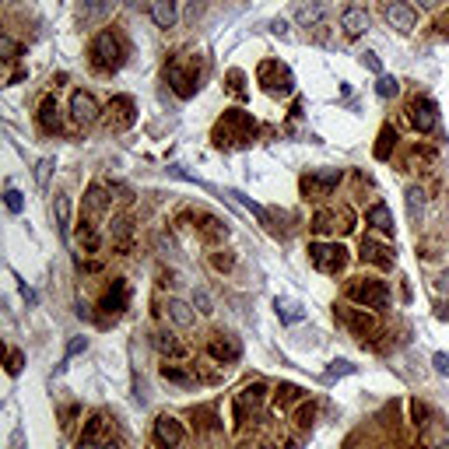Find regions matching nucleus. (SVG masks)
<instances>
[{
  "mask_svg": "<svg viewBox=\"0 0 449 449\" xmlns=\"http://www.w3.org/2000/svg\"><path fill=\"white\" fill-rule=\"evenodd\" d=\"M260 134L257 119L243 109H225V116L214 123V144L218 148H246Z\"/></svg>",
  "mask_w": 449,
  "mask_h": 449,
  "instance_id": "f257e3e1",
  "label": "nucleus"
},
{
  "mask_svg": "<svg viewBox=\"0 0 449 449\" xmlns=\"http://www.w3.org/2000/svg\"><path fill=\"white\" fill-rule=\"evenodd\" d=\"M200 74H204V64H200V57H193V53L173 57L169 67H165V81H169V88L176 91L180 98H193V95H197Z\"/></svg>",
  "mask_w": 449,
  "mask_h": 449,
  "instance_id": "f03ea898",
  "label": "nucleus"
},
{
  "mask_svg": "<svg viewBox=\"0 0 449 449\" xmlns=\"http://www.w3.org/2000/svg\"><path fill=\"white\" fill-rule=\"evenodd\" d=\"M127 60V39L119 32H98L91 42V67L98 74H116Z\"/></svg>",
  "mask_w": 449,
  "mask_h": 449,
  "instance_id": "7ed1b4c3",
  "label": "nucleus"
},
{
  "mask_svg": "<svg viewBox=\"0 0 449 449\" xmlns=\"http://www.w3.org/2000/svg\"><path fill=\"white\" fill-rule=\"evenodd\" d=\"M344 295H348L351 302L365 305V309H383V305L390 302V288H386V281H379V277H351L348 288H344Z\"/></svg>",
  "mask_w": 449,
  "mask_h": 449,
  "instance_id": "20e7f679",
  "label": "nucleus"
},
{
  "mask_svg": "<svg viewBox=\"0 0 449 449\" xmlns=\"http://www.w3.org/2000/svg\"><path fill=\"white\" fill-rule=\"evenodd\" d=\"M309 260H313V267L323 270V274H341L351 257H348V250L341 243H313L309 246Z\"/></svg>",
  "mask_w": 449,
  "mask_h": 449,
  "instance_id": "39448f33",
  "label": "nucleus"
},
{
  "mask_svg": "<svg viewBox=\"0 0 449 449\" xmlns=\"http://www.w3.org/2000/svg\"><path fill=\"white\" fill-rule=\"evenodd\" d=\"M309 228L316 235H334L337 228L341 232H351L355 228V214H351V207H320L313 214V225Z\"/></svg>",
  "mask_w": 449,
  "mask_h": 449,
  "instance_id": "423d86ee",
  "label": "nucleus"
},
{
  "mask_svg": "<svg viewBox=\"0 0 449 449\" xmlns=\"http://www.w3.org/2000/svg\"><path fill=\"white\" fill-rule=\"evenodd\" d=\"M341 182V169H316L309 176H302V197L305 200H323L337 189Z\"/></svg>",
  "mask_w": 449,
  "mask_h": 449,
  "instance_id": "0eeeda50",
  "label": "nucleus"
},
{
  "mask_svg": "<svg viewBox=\"0 0 449 449\" xmlns=\"http://www.w3.org/2000/svg\"><path fill=\"white\" fill-rule=\"evenodd\" d=\"M257 78H260V85L270 91V95H291V71L281 64V60H264L260 64V71H257Z\"/></svg>",
  "mask_w": 449,
  "mask_h": 449,
  "instance_id": "6e6552de",
  "label": "nucleus"
},
{
  "mask_svg": "<svg viewBox=\"0 0 449 449\" xmlns=\"http://www.w3.org/2000/svg\"><path fill=\"white\" fill-rule=\"evenodd\" d=\"M134 119H137L134 98L130 95H112L109 105H105V127L109 130H127V127H134Z\"/></svg>",
  "mask_w": 449,
  "mask_h": 449,
  "instance_id": "1a4fd4ad",
  "label": "nucleus"
},
{
  "mask_svg": "<svg viewBox=\"0 0 449 449\" xmlns=\"http://www.w3.org/2000/svg\"><path fill=\"white\" fill-rule=\"evenodd\" d=\"M155 443H158V449H182V443H186L182 421H176L173 414H158V421H155Z\"/></svg>",
  "mask_w": 449,
  "mask_h": 449,
  "instance_id": "9d476101",
  "label": "nucleus"
},
{
  "mask_svg": "<svg viewBox=\"0 0 449 449\" xmlns=\"http://www.w3.org/2000/svg\"><path fill=\"white\" fill-rule=\"evenodd\" d=\"M383 18H386V25H390V28H397L400 35H411V32H414V25H418V11H414L411 4H404V0L386 4V7H383Z\"/></svg>",
  "mask_w": 449,
  "mask_h": 449,
  "instance_id": "9b49d317",
  "label": "nucleus"
},
{
  "mask_svg": "<svg viewBox=\"0 0 449 449\" xmlns=\"http://www.w3.org/2000/svg\"><path fill=\"white\" fill-rule=\"evenodd\" d=\"M407 116H411V123H414L418 134H432V130L439 127V109H436V102L425 98V95H418V98L411 102Z\"/></svg>",
  "mask_w": 449,
  "mask_h": 449,
  "instance_id": "f8f14e48",
  "label": "nucleus"
},
{
  "mask_svg": "<svg viewBox=\"0 0 449 449\" xmlns=\"http://www.w3.org/2000/svg\"><path fill=\"white\" fill-rule=\"evenodd\" d=\"M358 257H361V264H372V267H383V270H390L393 267V250L386 246V243H379L375 235H365L358 243Z\"/></svg>",
  "mask_w": 449,
  "mask_h": 449,
  "instance_id": "ddd939ff",
  "label": "nucleus"
},
{
  "mask_svg": "<svg viewBox=\"0 0 449 449\" xmlns=\"http://www.w3.org/2000/svg\"><path fill=\"white\" fill-rule=\"evenodd\" d=\"M334 316H337L355 337H361V341H365L368 334H375V316L365 313V309H344V305H341V309H334Z\"/></svg>",
  "mask_w": 449,
  "mask_h": 449,
  "instance_id": "4468645a",
  "label": "nucleus"
},
{
  "mask_svg": "<svg viewBox=\"0 0 449 449\" xmlns=\"http://www.w3.org/2000/svg\"><path fill=\"white\" fill-rule=\"evenodd\" d=\"M127 302H130V288H127V281L123 277H116L109 288H105V295H102V302H98V309L105 313V316H123V309H127Z\"/></svg>",
  "mask_w": 449,
  "mask_h": 449,
  "instance_id": "2eb2a0df",
  "label": "nucleus"
},
{
  "mask_svg": "<svg viewBox=\"0 0 449 449\" xmlns=\"http://www.w3.org/2000/svg\"><path fill=\"white\" fill-rule=\"evenodd\" d=\"M98 116H102V109H98V102H95L91 91H74L71 95V119L78 127H91Z\"/></svg>",
  "mask_w": 449,
  "mask_h": 449,
  "instance_id": "dca6fc26",
  "label": "nucleus"
},
{
  "mask_svg": "<svg viewBox=\"0 0 449 449\" xmlns=\"http://www.w3.org/2000/svg\"><path fill=\"white\" fill-rule=\"evenodd\" d=\"M264 400H267V383H250V386H243V393L235 397V421H243L250 407L260 411Z\"/></svg>",
  "mask_w": 449,
  "mask_h": 449,
  "instance_id": "f3484780",
  "label": "nucleus"
},
{
  "mask_svg": "<svg viewBox=\"0 0 449 449\" xmlns=\"http://www.w3.org/2000/svg\"><path fill=\"white\" fill-rule=\"evenodd\" d=\"M35 119H39V127H42L46 134H60V130H64V109H60V102H57L53 95H46V98L39 102Z\"/></svg>",
  "mask_w": 449,
  "mask_h": 449,
  "instance_id": "a211bd4d",
  "label": "nucleus"
},
{
  "mask_svg": "<svg viewBox=\"0 0 449 449\" xmlns=\"http://www.w3.org/2000/svg\"><path fill=\"white\" fill-rule=\"evenodd\" d=\"M207 355L225 365V361H235L243 355V344H239L235 337H228V334H214V337L207 341Z\"/></svg>",
  "mask_w": 449,
  "mask_h": 449,
  "instance_id": "6ab92c4d",
  "label": "nucleus"
},
{
  "mask_svg": "<svg viewBox=\"0 0 449 449\" xmlns=\"http://www.w3.org/2000/svg\"><path fill=\"white\" fill-rule=\"evenodd\" d=\"M197 221H200V225H197V235H200L207 246H218V243L228 239V225H225L221 218H214V214H200Z\"/></svg>",
  "mask_w": 449,
  "mask_h": 449,
  "instance_id": "aec40b11",
  "label": "nucleus"
},
{
  "mask_svg": "<svg viewBox=\"0 0 449 449\" xmlns=\"http://www.w3.org/2000/svg\"><path fill=\"white\" fill-rule=\"evenodd\" d=\"M109 235H112V250L119 257L134 253V225H130V218H116L112 228H109Z\"/></svg>",
  "mask_w": 449,
  "mask_h": 449,
  "instance_id": "412c9836",
  "label": "nucleus"
},
{
  "mask_svg": "<svg viewBox=\"0 0 449 449\" xmlns=\"http://www.w3.org/2000/svg\"><path fill=\"white\" fill-rule=\"evenodd\" d=\"M151 344H155L165 358H186V355H189V348L182 344L173 330H155V334H151Z\"/></svg>",
  "mask_w": 449,
  "mask_h": 449,
  "instance_id": "4be33fe9",
  "label": "nucleus"
},
{
  "mask_svg": "<svg viewBox=\"0 0 449 449\" xmlns=\"http://www.w3.org/2000/svg\"><path fill=\"white\" fill-rule=\"evenodd\" d=\"M295 18H298L302 28H320L323 18H327V4H323V0H302V4L295 7Z\"/></svg>",
  "mask_w": 449,
  "mask_h": 449,
  "instance_id": "5701e85b",
  "label": "nucleus"
},
{
  "mask_svg": "<svg viewBox=\"0 0 449 449\" xmlns=\"http://www.w3.org/2000/svg\"><path fill=\"white\" fill-rule=\"evenodd\" d=\"M341 32L348 35V39H358L368 32V14H365V7H344V14H341Z\"/></svg>",
  "mask_w": 449,
  "mask_h": 449,
  "instance_id": "b1692460",
  "label": "nucleus"
},
{
  "mask_svg": "<svg viewBox=\"0 0 449 449\" xmlns=\"http://www.w3.org/2000/svg\"><path fill=\"white\" fill-rule=\"evenodd\" d=\"M365 225H372V228L383 232V235H393V214H390V207H386L383 200H375V204L365 211Z\"/></svg>",
  "mask_w": 449,
  "mask_h": 449,
  "instance_id": "393cba45",
  "label": "nucleus"
},
{
  "mask_svg": "<svg viewBox=\"0 0 449 449\" xmlns=\"http://www.w3.org/2000/svg\"><path fill=\"white\" fill-rule=\"evenodd\" d=\"M74 239H78V246H81L85 253H98V250H102V235H98V228L91 225V218H85V214H81V221H78V235H74Z\"/></svg>",
  "mask_w": 449,
  "mask_h": 449,
  "instance_id": "a878e982",
  "label": "nucleus"
},
{
  "mask_svg": "<svg viewBox=\"0 0 449 449\" xmlns=\"http://www.w3.org/2000/svg\"><path fill=\"white\" fill-rule=\"evenodd\" d=\"M302 400H305V390H302V386H295V383H281V386H277V393H274L277 411H288L291 404H302Z\"/></svg>",
  "mask_w": 449,
  "mask_h": 449,
  "instance_id": "bb28decb",
  "label": "nucleus"
},
{
  "mask_svg": "<svg viewBox=\"0 0 449 449\" xmlns=\"http://www.w3.org/2000/svg\"><path fill=\"white\" fill-rule=\"evenodd\" d=\"M407 218H411V225H421V218H425V189L421 186H407Z\"/></svg>",
  "mask_w": 449,
  "mask_h": 449,
  "instance_id": "cd10ccee",
  "label": "nucleus"
},
{
  "mask_svg": "<svg viewBox=\"0 0 449 449\" xmlns=\"http://www.w3.org/2000/svg\"><path fill=\"white\" fill-rule=\"evenodd\" d=\"M176 0H155L151 4V18H155V25L158 28H173L176 25Z\"/></svg>",
  "mask_w": 449,
  "mask_h": 449,
  "instance_id": "c85d7f7f",
  "label": "nucleus"
},
{
  "mask_svg": "<svg viewBox=\"0 0 449 449\" xmlns=\"http://www.w3.org/2000/svg\"><path fill=\"white\" fill-rule=\"evenodd\" d=\"M165 316H169L176 327H193V320H197V313H193L186 302H180V298H169V302H165Z\"/></svg>",
  "mask_w": 449,
  "mask_h": 449,
  "instance_id": "c756f323",
  "label": "nucleus"
},
{
  "mask_svg": "<svg viewBox=\"0 0 449 449\" xmlns=\"http://www.w3.org/2000/svg\"><path fill=\"white\" fill-rule=\"evenodd\" d=\"M109 7H112V0H81L78 18H81V25H91V21L105 18V14H109Z\"/></svg>",
  "mask_w": 449,
  "mask_h": 449,
  "instance_id": "7c9ffc66",
  "label": "nucleus"
},
{
  "mask_svg": "<svg viewBox=\"0 0 449 449\" xmlns=\"http://www.w3.org/2000/svg\"><path fill=\"white\" fill-rule=\"evenodd\" d=\"M53 218H57L60 235L67 239V232H71V200H67L64 193H57V200H53Z\"/></svg>",
  "mask_w": 449,
  "mask_h": 449,
  "instance_id": "2f4dec72",
  "label": "nucleus"
},
{
  "mask_svg": "<svg viewBox=\"0 0 449 449\" xmlns=\"http://www.w3.org/2000/svg\"><path fill=\"white\" fill-rule=\"evenodd\" d=\"M105 432H109V421H105V414H91L88 425H85V432H81V439H78V443H98V439H105Z\"/></svg>",
  "mask_w": 449,
  "mask_h": 449,
  "instance_id": "473e14b6",
  "label": "nucleus"
},
{
  "mask_svg": "<svg viewBox=\"0 0 449 449\" xmlns=\"http://www.w3.org/2000/svg\"><path fill=\"white\" fill-rule=\"evenodd\" d=\"M85 211H88V214H105V211H109V197H105V189H102L98 182H95V186H88Z\"/></svg>",
  "mask_w": 449,
  "mask_h": 449,
  "instance_id": "72a5a7b5",
  "label": "nucleus"
},
{
  "mask_svg": "<svg viewBox=\"0 0 449 449\" xmlns=\"http://www.w3.org/2000/svg\"><path fill=\"white\" fill-rule=\"evenodd\" d=\"M393 148H397V130H393V127L386 123V127L379 130V144H375V158H379V162H386Z\"/></svg>",
  "mask_w": 449,
  "mask_h": 449,
  "instance_id": "f704fd0d",
  "label": "nucleus"
},
{
  "mask_svg": "<svg viewBox=\"0 0 449 449\" xmlns=\"http://www.w3.org/2000/svg\"><path fill=\"white\" fill-rule=\"evenodd\" d=\"M277 316H281V323H298V320L305 316V309L295 305V302H281V298H277Z\"/></svg>",
  "mask_w": 449,
  "mask_h": 449,
  "instance_id": "c9c22d12",
  "label": "nucleus"
},
{
  "mask_svg": "<svg viewBox=\"0 0 449 449\" xmlns=\"http://www.w3.org/2000/svg\"><path fill=\"white\" fill-rule=\"evenodd\" d=\"M162 379L180 383V386H189V383H193V375H189L186 368H180V365H173V361H165V365H162Z\"/></svg>",
  "mask_w": 449,
  "mask_h": 449,
  "instance_id": "e433bc0d",
  "label": "nucleus"
},
{
  "mask_svg": "<svg viewBox=\"0 0 449 449\" xmlns=\"http://www.w3.org/2000/svg\"><path fill=\"white\" fill-rule=\"evenodd\" d=\"M397 91H400L397 78H390V74H379V81H375V95H379V98H393Z\"/></svg>",
  "mask_w": 449,
  "mask_h": 449,
  "instance_id": "4c0bfd02",
  "label": "nucleus"
},
{
  "mask_svg": "<svg viewBox=\"0 0 449 449\" xmlns=\"http://www.w3.org/2000/svg\"><path fill=\"white\" fill-rule=\"evenodd\" d=\"M313 418H316V407L313 404H302L298 411H295V425L305 432V428H313Z\"/></svg>",
  "mask_w": 449,
  "mask_h": 449,
  "instance_id": "58836bf2",
  "label": "nucleus"
},
{
  "mask_svg": "<svg viewBox=\"0 0 449 449\" xmlns=\"http://www.w3.org/2000/svg\"><path fill=\"white\" fill-rule=\"evenodd\" d=\"M211 264H214V270H221V274H225V270L235 267V257H232L228 250H218V253L211 257Z\"/></svg>",
  "mask_w": 449,
  "mask_h": 449,
  "instance_id": "ea45409f",
  "label": "nucleus"
},
{
  "mask_svg": "<svg viewBox=\"0 0 449 449\" xmlns=\"http://www.w3.org/2000/svg\"><path fill=\"white\" fill-rule=\"evenodd\" d=\"M18 53H21V46H18L11 35H4V39H0V57H4V60H18Z\"/></svg>",
  "mask_w": 449,
  "mask_h": 449,
  "instance_id": "a19ab883",
  "label": "nucleus"
},
{
  "mask_svg": "<svg viewBox=\"0 0 449 449\" xmlns=\"http://www.w3.org/2000/svg\"><path fill=\"white\" fill-rule=\"evenodd\" d=\"M411 418H414L418 428H425V425H428V407H425L421 400H411Z\"/></svg>",
  "mask_w": 449,
  "mask_h": 449,
  "instance_id": "79ce46f5",
  "label": "nucleus"
},
{
  "mask_svg": "<svg viewBox=\"0 0 449 449\" xmlns=\"http://www.w3.org/2000/svg\"><path fill=\"white\" fill-rule=\"evenodd\" d=\"M243 81H246L243 71H228V88H232V95H239V98L246 95V85H243Z\"/></svg>",
  "mask_w": 449,
  "mask_h": 449,
  "instance_id": "37998d69",
  "label": "nucleus"
},
{
  "mask_svg": "<svg viewBox=\"0 0 449 449\" xmlns=\"http://www.w3.org/2000/svg\"><path fill=\"white\" fill-rule=\"evenodd\" d=\"M4 204H7V211H11V214H18V211L25 207V200H21V193H18V189H7V193H4Z\"/></svg>",
  "mask_w": 449,
  "mask_h": 449,
  "instance_id": "c03bdc74",
  "label": "nucleus"
},
{
  "mask_svg": "<svg viewBox=\"0 0 449 449\" xmlns=\"http://www.w3.org/2000/svg\"><path fill=\"white\" fill-rule=\"evenodd\" d=\"M21 365H25V355H21L18 348H11V351H7V372H11V375H18V372H21Z\"/></svg>",
  "mask_w": 449,
  "mask_h": 449,
  "instance_id": "a18cd8bd",
  "label": "nucleus"
},
{
  "mask_svg": "<svg viewBox=\"0 0 449 449\" xmlns=\"http://www.w3.org/2000/svg\"><path fill=\"white\" fill-rule=\"evenodd\" d=\"M49 169H53V158H42V162L35 165V182H39V186H46V180H49Z\"/></svg>",
  "mask_w": 449,
  "mask_h": 449,
  "instance_id": "49530a36",
  "label": "nucleus"
},
{
  "mask_svg": "<svg viewBox=\"0 0 449 449\" xmlns=\"http://www.w3.org/2000/svg\"><path fill=\"white\" fill-rule=\"evenodd\" d=\"M355 365L351 361H330V375H351Z\"/></svg>",
  "mask_w": 449,
  "mask_h": 449,
  "instance_id": "de8ad7c7",
  "label": "nucleus"
},
{
  "mask_svg": "<svg viewBox=\"0 0 449 449\" xmlns=\"http://www.w3.org/2000/svg\"><path fill=\"white\" fill-rule=\"evenodd\" d=\"M78 449H119L112 439H98V443H78Z\"/></svg>",
  "mask_w": 449,
  "mask_h": 449,
  "instance_id": "09e8293b",
  "label": "nucleus"
},
{
  "mask_svg": "<svg viewBox=\"0 0 449 449\" xmlns=\"http://www.w3.org/2000/svg\"><path fill=\"white\" fill-rule=\"evenodd\" d=\"M432 365H436V372H439V375H449V355H443V351H439V355L432 358Z\"/></svg>",
  "mask_w": 449,
  "mask_h": 449,
  "instance_id": "8fccbe9b",
  "label": "nucleus"
},
{
  "mask_svg": "<svg viewBox=\"0 0 449 449\" xmlns=\"http://www.w3.org/2000/svg\"><path fill=\"white\" fill-rule=\"evenodd\" d=\"M361 60H365V67H368V71H375V74H383V64H379V57H375V53H365Z\"/></svg>",
  "mask_w": 449,
  "mask_h": 449,
  "instance_id": "3c124183",
  "label": "nucleus"
},
{
  "mask_svg": "<svg viewBox=\"0 0 449 449\" xmlns=\"http://www.w3.org/2000/svg\"><path fill=\"white\" fill-rule=\"evenodd\" d=\"M193 305H197L200 313H211V298H207V291H197V298H193Z\"/></svg>",
  "mask_w": 449,
  "mask_h": 449,
  "instance_id": "603ef678",
  "label": "nucleus"
},
{
  "mask_svg": "<svg viewBox=\"0 0 449 449\" xmlns=\"http://www.w3.org/2000/svg\"><path fill=\"white\" fill-rule=\"evenodd\" d=\"M85 348H88V341H85V337H78V341H71V348H67V355H81Z\"/></svg>",
  "mask_w": 449,
  "mask_h": 449,
  "instance_id": "864d4df0",
  "label": "nucleus"
},
{
  "mask_svg": "<svg viewBox=\"0 0 449 449\" xmlns=\"http://www.w3.org/2000/svg\"><path fill=\"white\" fill-rule=\"evenodd\" d=\"M21 295H25V302H28V305H35V302H39V295H35L28 284H21Z\"/></svg>",
  "mask_w": 449,
  "mask_h": 449,
  "instance_id": "5fc2aeb1",
  "label": "nucleus"
},
{
  "mask_svg": "<svg viewBox=\"0 0 449 449\" xmlns=\"http://www.w3.org/2000/svg\"><path fill=\"white\" fill-rule=\"evenodd\" d=\"M270 28H274V32H277V35H288V25H284V21H281V18H277V21H270Z\"/></svg>",
  "mask_w": 449,
  "mask_h": 449,
  "instance_id": "6e6d98bb",
  "label": "nucleus"
},
{
  "mask_svg": "<svg viewBox=\"0 0 449 449\" xmlns=\"http://www.w3.org/2000/svg\"><path fill=\"white\" fill-rule=\"evenodd\" d=\"M418 4H421V7H436L439 0H418Z\"/></svg>",
  "mask_w": 449,
  "mask_h": 449,
  "instance_id": "4d7b16f0",
  "label": "nucleus"
},
{
  "mask_svg": "<svg viewBox=\"0 0 449 449\" xmlns=\"http://www.w3.org/2000/svg\"><path fill=\"white\" fill-rule=\"evenodd\" d=\"M443 25H446V28H449V18H446V21H443Z\"/></svg>",
  "mask_w": 449,
  "mask_h": 449,
  "instance_id": "13d9d810",
  "label": "nucleus"
}]
</instances>
